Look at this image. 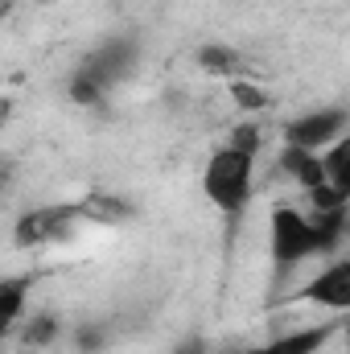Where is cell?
<instances>
[{"label": "cell", "mask_w": 350, "mask_h": 354, "mask_svg": "<svg viewBox=\"0 0 350 354\" xmlns=\"http://www.w3.org/2000/svg\"><path fill=\"white\" fill-rule=\"evenodd\" d=\"M342 322L347 317H326V322H313V326H297V330H284V334H272L264 342L243 346V354H322L342 334Z\"/></svg>", "instance_id": "52a82bcc"}, {"label": "cell", "mask_w": 350, "mask_h": 354, "mask_svg": "<svg viewBox=\"0 0 350 354\" xmlns=\"http://www.w3.org/2000/svg\"><path fill=\"white\" fill-rule=\"evenodd\" d=\"M83 218H95V223H124V218H132V206L120 202V198L95 194L91 202H83Z\"/></svg>", "instance_id": "9a60e30c"}, {"label": "cell", "mask_w": 350, "mask_h": 354, "mask_svg": "<svg viewBox=\"0 0 350 354\" xmlns=\"http://www.w3.org/2000/svg\"><path fill=\"white\" fill-rule=\"evenodd\" d=\"M260 145L264 132L260 124H235L231 136L223 145L210 149V157L202 161V174H198V185H202V198L227 218V223H239L256 198V165H260Z\"/></svg>", "instance_id": "7a4b0ae2"}, {"label": "cell", "mask_w": 350, "mask_h": 354, "mask_svg": "<svg viewBox=\"0 0 350 354\" xmlns=\"http://www.w3.org/2000/svg\"><path fill=\"white\" fill-rule=\"evenodd\" d=\"M326 161V185H317L313 194H305L309 210H350V128L322 153Z\"/></svg>", "instance_id": "8992f818"}, {"label": "cell", "mask_w": 350, "mask_h": 354, "mask_svg": "<svg viewBox=\"0 0 350 354\" xmlns=\"http://www.w3.org/2000/svg\"><path fill=\"white\" fill-rule=\"evenodd\" d=\"M276 169L288 177L301 194H313L317 185H326V161H322V153H313V149L280 145V153H276Z\"/></svg>", "instance_id": "9c48e42d"}, {"label": "cell", "mask_w": 350, "mask_h": 354, "mask_svg": "<svg viewBox=\"0 0 350 354\" xmlns=\"http://www.w3.org/2000/svg\"><path fill=\"white\" fill-rule=\"evenodd\" d=\"M194 62H198V71H206L210 79H239V54L231 50V46H219V41H206V46H198V54H194Z\"/></svg>", "instance_id": "4fadbf2b"}, {"label": "cell", "mask_w": 350, "mask_h": 354, "mask_svg": "<svg viewBox=\"0 0 350 354\" xmlns=\"http://www.w3.org/2000/svg\"><path fill=\"white\" fill-rule=\"evenodd\" d=\"M136 58H140V41L132 33H116V37H103L95 50H87L79 71H87L91 79H99L107 91H116L136 71Z\"/></svg>", "instance_id": "5b68a950"}, {"label": "cell", "mask_w": 350, "mask_h": 354, "mask_svg": "<svg viewBox=\"0 0 350 354\" xmlns=\"http://www.w3.org/2000/svg\"><path fill=\"white\" fill-rule=\"evenodd\" d=\"M107 95H111V91L103 87L99 79H91L87 71H79V66L71 71V79H66V99H71L75 107H103Z\"/></svg>", "instance_id": "5bb4252c"}, {"label": "cell", "mask_w": 350, "mask_h": 354, "mask_svg": "<svg viewBox=\"0 0 350 354\" xmlns=\"http://www.w3.org/2000/svg\"><path fill=\"white\" fill-rule=\"evenodd\" d=\"M111 342H116L111 322H99V317H83V322H75L71 334H66L71 354H107L111 351Z\"/></svg>", "instance_id": "7c38bea8"}, {"label": "cell", "mask_w": 350, "mask_h": 354, "mask_svg": "<svg viewBox=\"0 0 350 354\" xmlns=\"http://www.w3.org/2000/svg\"><path fill=\"white\" fill-rule=\"evenodd\" d=\"M227 87H231V99H235L243 111H264V107H268L264 87H252V79H243V75H239V79H231Z\"/></svg>", "instance_id": "2e32d148"}, {"label": "cell", "mask_w": 350, "mask_h": 354, "mask_svg": "<svg viewBox=\"0 0 350 354\" xmlns=\"http://www.w3.org/2000/svg\"><path fill=\"white\" fill-rule=\"evenodd\" d=\"M169 354H214V351H210V342H206L202 334H185L181 342L169 346Z\"/></svg>", "instance_id": "e0dca14e"}, {"label": "cell", "mask_w": 350, "mask_h": 354, "mask_svg": "<svg viewBox=\"0 0 350 354\" xmlns=\"http://www.w3.org/2000/svg\"><path fill=\"white\" fill-rule=\"evenodd\" d=\"M33 284H37V276H33V272L4 276V280H0V330H4L8 338H12V334L21 330V322L33 313V305H29Z\"/></svg>", "instance_id": "30bf717a"}, {"label": "cell", "mask_w": 350, "mask_h": 354, "mask_svg": "<svg viewBox=\"0 0 350 354\" xmlns=\"http://www.w3.org/2000/svg\"><path fill=\"white\" fill-rule=\"evenodd\" d=\"M350 231V210H305L293 202H276L268 210V260L276 268V280H284L288 272L313 264V260H330L342 252V239Z\"/></svg>", "instance_id": "6da1fadb"}, {"label": "cell", "mask_w": 350, "mask_h": 354, "mask_svg": "<svg viewBox=\"0 0 350 354\" xmlns=\"http://www.w3.org/2000/svg\"><path fill=\"white\" fill-rule=\"evenodd\" d=\"M223 354H243V351H223Z\"/></svg>", "instance_id": "ac0fdd59"}, {"label": "cell", "mask_w": 350, "mask_h": 354, "mask_svg": "<svg viewBox=\"0 0 350 354\" xmlns=\"http://www.w3.org/2000/svg\"><path fill=\"white\" fill-rule=\"evenodd\" d=\"M347 128H350V107H342V103L305 107V111H297V115L284 120V128H280V145H297V149L326 153Z\"/></svg>", "instance_id": "277c9868"}, {"label": "cell", "mask_w": 350, "mask_h": 354, "mask_svg": "<svg viewBox=\"0 0 350 354\" xmlns=\"http://www.w3.org/2000/svg\"><path fill=\"white\" fill-rule=\"evenodd\" d=\"M288 305H309V309H322L330 317H350V252L322 260L313 276H305L288 292Z\"/></svg>", "instance_id": "3957f363"}, {"label": "cell", "mask_w": 350, "mask_h": 354, "mask_svg": "<svg viewBox=\"0 0 350 354\" xmlns=\"http://www.w3.org/2000/svg\"><path fill=\"white\" fill-rule=\"evenodd\" d=\"M66 334H71V330H66L62 313H54V309H33V313L21 322V330H17L12 338H17L21 346H29V351H50V346H58Z\"/></svg>", "instance_id": "8fae6325"}, {"label": "cell", "mask_w": 350, "mask_h": 354, "mask_svg": "<svg viewBox=\"0 0 350 354\" xmlns=\"http://www.w3.org/2000/svg\"><path fill=\"white\" fill-rule=\"evenodd\" d=\"M75 223H83V206H37V210H25V214L12 223V239H17L21 248L54 243V239L71 235Z\"/></svg>", "instance_id": "ba28073f"}]
</instances>
